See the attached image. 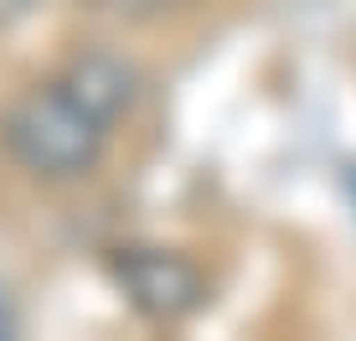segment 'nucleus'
<instances>
[{
    "label": "nucleus",
    "mask_w": 356,
    "mask_h": 341,
    "mask_svg": "<svg viewBox=\"0 0 356 341\" xmlns=\"http://www.w3.org/2000/svg\"><path fill=\"white\" fill-rule=\"evenodd\" d=\"M36 6H47V0H0V26H10V21L31 16Z\"/></svg>",
    "instance_id": "20e7f679"
},
{
    "label": "nucleus",
    "mask_w": 356,
    "mask_h": 341,
    "mask_svg": "<svg viewBox=\"0 0 356 341\" xmlns=\"http://www.w3.org/2000/svg\"><path fill=\"white\" fill-rule=\"evenodd\" d=\"M63 83L88 109H98L108 125H119L134 109V99H140V72H134L124 57H108V52H88V57H78V63H67Z\"/></svg>",
    "instance_id": "7ed1b4c3"
},
{
    "label": "nucleus",
    "mask_w": 356,
    "mask_h": 341,
    "mask_svg": "<svg viewBox=\"0 0 356 341\" xmlns=\"http://www.w3.org/2000/svg\"><path fill=\"white\" fill-rule=\"evenodd\" d=\"M108 129L114 125L57 78V83L31 88L26 99L10 104L6 125H0V140H6L10 161L21 170H31L42 181H72V176L98 166V155L108 145Z\"/></svg>",
    "instance_id": "f257e3e1"
},
{
    "label": "nucleus",
    "mask_w": 356,
    "mask_h": 341,
    "mask_svg": "<svg viewBox=\"0 0 356 341\" xmlns=\"http://www.w3.org/2000/svg\"><path fill=\"white\" fill-rule=\"evenodd\" d=\"M114 279L124 285L129 306L150 321H186V315L202 306V274H196L191 259L165 248H124L114 259Z\"/></svg>",
    "instance_id": "f03ea898"
}]
</instances>
